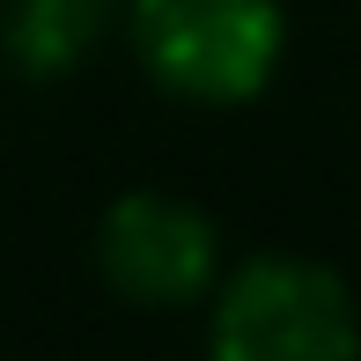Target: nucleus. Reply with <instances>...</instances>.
Masks as SVG:
<instances>
[{
	"label": "nucleus",
	"mask_w": 361,
	"mask_h": 361,
	"mask_svg": "<svg viewBox=\"0 0 361 361\" xmlns=\"http://www.w3.org/2000/svg\"><path fill=\"white\" fill-rule=\"evenodd\" d=\"M96 273L111 281V295L140 310H185L207 302L221 281V236L177 192H118L96 221Z\"/></svg>",
	"instance_id": "obj_3"
},
{
	"label": "nucleus",
	"mask_w": 361,
	"mask_h": 361,
	"mask_svg": "<svg viewBox=\"0 0 361 361\" xmlns=\"http://www.w3.org/2000/svg\"><path fill=\"white\" fill-rule=\"evenodd\" d=\"M118 15L147 81L207 111H236L266 96L288 59L281 0H126Z\"/></svg>",
	"instance_id": "obj_2"
},
{
	"label": "nucleus",
	"mask_w": 361,
	"mask_h": 361,
	"mask_svg": "<svg viewBox=\"0 0 361 361\" xmlns=\"http://www.w3.org/2000/svg\"><path fill=\"white\" fill-rule=\"evenodd\" d=\"M207 361H361V302L324 258L258 251L207 295Z\"/></svg>",
	"instance_id": "obj_1"
},
{
	"label": "nucleus",
	"mask_w": 361,
	"mask_h": 361,
	"mask_svg": "<svg viewBox=\"0 0 361 361\" xmlns=\"http://www.w3.org/2000/svg\"><path fill=\"white\" fill-rule=\"evenodd\" d=\"M118 0H8V59L30 81H59L104 44Z\"/></svg>",
	"instance_id": "obj_4"
}]
</instances>
